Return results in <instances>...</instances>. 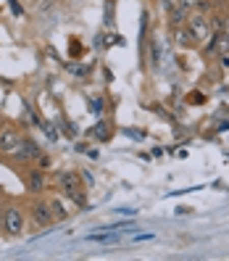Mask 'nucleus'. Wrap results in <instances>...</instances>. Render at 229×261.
<instances>
[{
  "label": "nucleus",
  "instance_id": "1",
  "mask_svg": "<svg viewBox=\"0 0 229 261\" xmlns=\"http://www.w3.org/2000/svg\"><path fill=\"white\" fill-rule=\"evenodd\" d=\"M0 224L8 235H21L26 227V214L19 203H8L3 211H0Z\"/></svg>",
  "mask_w": 229,
  "mask_h": 261
},
{
  "label": "nucleus",
  "instance_id": "2",
  "mask_svg": "<svg viewBox=\"0 0 229 261\" xmlns=\"http://www.w3.org/2000/svg\"><path fill=\"white\" fill-rule=\"evenodd\" d=\"M40 156H42V148L32 140V137H21L19 148L11 153V159L19 161V164H32V161H37Z\"/></svg>",
  "mask_w": 229,
  "mask_h": 261
},
{
  "label": "nucleus",
  "instance_id": "3",
  "mask_svg": "<svg viewBox=\"0 0 229 261\" xmlns=\"http://www.w3.org/2000/svg\"><path fill=\"white\" fill-rule=\"evenodd\" d=\"M21 137H24V135H21L16 127H11V124L0 127V153H3V156H11V153L19 148Z\"/></svg>",
  "mask_w": 229,
  "mask_h": 261
},
{
  "label": "nucleus",
  "instance_id": "4",
  "mask_svg": "<svg viewBox=\"0 0 229 261\" xmlns=\"http://www.w3.org/2000/svg\"><path fill=\"white\" fill-rule=\"evenodd\" d=\"M187 29L192 32L195 42H203L211 37V19L203 16V13H192V16L187 19Z\"/></svg>",
  "mask_w": 229,
  "mask_h": 261
},
{
  "label": "nucleus",
  "instance_id": "5",
  "mask_svg": "<svg viewBox=\"0 0 229 261\" xmlns=\"http://www.w3.org/2000/svg\"><path fill=\"white\" fill-rule=\"evenodd\" d=\"M29 214H32V227H50L55 219H53V211H50V203H42V201H35L29 206Z\"/></svg>",
  "mask_w": 229,
  "mask_h": 261
},
{
  "label": "nucleus",
  "instance_id": "6",
  "mask_svg": "<svg viewBox=\"0 0 229 261\" xmlns=\"http://www.w3.org/2000/svg\"><path fill=\"white\" fill-rule=\"evenodd\" d=\"M226 50H229V35L213 32V37H211V42L206 45L203 56H221V53H226Z\"/></svg>",
  "mask_w": 229,
  "mask_h": 261
},
{
  "label": "nucleus",
  "instance_id": "7",
  "mask_svg": "<svg viewBox=\"0 0 229 261\" xmlns=\"http://www.w3.org/2000/svg\"><path fill=\"white\" fill-rule=\"evenodd\" d=\"M26 185H29V190L32 193H42L45 190V185H48V182H45V169H32V172H29V177H26Z\"/></svg>",
  "mask_w": 229,
  "mask_h": 261
},
{
  "label": "nucleus",
  "instance_id": "8",
  "mask_svg": "<svg viewBox=\"0 0 229 261\" xmlns=\"http://www.w3.org/2000/svg\"><path fill=\"white\" fill-rule=\"evenodd\" d=\"M61 188H64L66 193H74V190H82V177L76 174V172H64L61 174Z\"/></svg>",
  "mask_w": 229,
  "mask_h": 261
},
{
  "label": "nucleus",
  "instance_id": "9",
  "mask_svg": "<svg viewBox=\"0 0 229 261\" xmlns=\"http://www.w3.org/2000/svg\"><path fill=\"white\" fill-rule=\"evenodd\" d=\"M177 40H179V45L182 48H190V45H195V37H192V32L185 27V29H179L177 32Z\"/></svg>",
  "mask_w": 229,
  "mask_h": 261
},
{
  "label": "nucleus",
  "instance_id": "10",
  "mask_svg": "<svg viewBox=\"0 0 229 261\" xmlns=\"http://www.w3.org/2000/svg\"><path fill=\"white\" fill-rule=\"evenodd\" d=\"M50 211H53V219H66V217H69V211H66L64 201H58V198L50 203Z\"/></svg>",
  "mask_w": 229,
  "mask_h": 261
},
{
  "label": "nucleus",
  "instance_id": "11",
  "mask_svg": "<svg viewBox=\"0 0 229 261\" xmlns=\"http://www.w3.org/2000/svg\"><path fill=\"white\" fill-rule=\"evenodd\" d=\"M87 240H93V243H105V245H113V243H119V235H113V232H108V235H90Z\"/></svg>",
  "mask_w": 229,
  "mask_h": 261
},
{
  "label": "nucleus",
  "instance_id": "12",
  "mask_svg": "<svg viewBox=\"0 0 229 261\" xmlns=\"http://www.w3.org/2000/svg\"><path fill=\"white\" fill-rule=\"evenodd\" d=\"M37 127H40L45 135H48V140H55V129H53L50 124H45V121H42V124H37Z\"/></svg>",
  "mask_w": 229,
  "mask_h": 261
},
{
  "label": "nucleus",
  "instance_id": "13",
  "mask_svg": "<svg viewBox=\"0 0 229 261\" xmlns=\"http://www.w3.org/2000/svg\"><path fill=\"white\" fill-rule=\"evenodd\" d=\"M219 66H221V69H224V71H229V50H226V53H221V56H219Z\"/></svg>",
  "mask_w": 229,
  "mask_h": 261
},
{
  "label": "nucleus",
  "instance_id": "14",
  "mask_svg": "<svg viewBox=\"0 0 229 261\" xmlns=\"http://www.w3.org/2000/svg\"><path fill=\"white\" fill-rule=\"evenodd\" d=\"M197 3V0H179V8H185V11H190L192 6Z\"/></svg>",
  "mask_w": 229,
  "mask_h": 261
},
{
  "label": "nucleus",
  "instance_id": "15",
  "mask_svg": "<svg viewBox=\"0 0 229 261\" xmlns=\"http://www.w3.org/2000/svg\"><path fill=\"white\" fill-rule=\"evenodd\" d=\"M11 6H13V11H16V13H21V8H19V3H16V0H11Z\"/></svg>",
  "mask_w": 229,
  "mask_h": 261
},
{
  "label": "nucleus",
  "instance_id": "16",
  "mask_svg": "<svg viewBox=\"0 0 229 261\" xmlns=\"http://www.w3.org/2000/svg\"><path fill=\"white\" fill-rule=\"evenodd\" d=\"M0 124H3V116H0Z\"/></svg>",
  "mask_w": 229,
  "mask_h": 261
}]
</instances>
